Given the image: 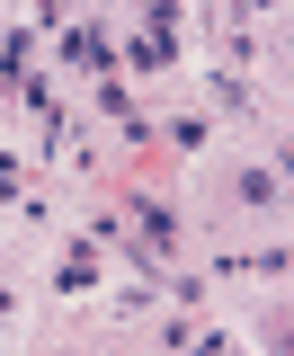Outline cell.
<instances>
[{
	"label": "cell",
	"mask_w": 294,
	"mask_h": 356,
	"mask_svg": "<svg viewBox=\"0 0 294 356\" xmlns=\"http://www.w3.org/2000/svg\"><path fill=\"white\" fill-rule=\"evenodd\" d=\"M89 285H98V267H89V250H72L63 259V294H89Z\"/></svg>",
	"instance_id": "1"
}]
</instances>
